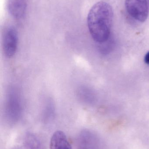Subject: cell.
<instances>
[{
    "instance_id": "6da1fadb",
    "label": "cell",
    "mask_w": 149,
    "mask_h": 149,
    "mask_svg": "<svg viewBox=\"0 0 149 149\" xmlns=\"http://www.w3.org/2000/svg\"><path fill=\"white\" fill-rule=\"evenodd\" d=\"M113 19L112 6L103 1L98 2L91 8L87 17L89 32L98 43L107 41L110 36Z\"/></svg>"
},
{
    "instance_id": "7a4b0ae2",
    "label": "cell",
    "mask_w": 149,
    "mask_h": 149,
    "mask_svg": "<svg viewBox=\"0 0 149 149\" xmlns=\"http://www.w3.org/2000/svg\"><path fill=\"white\" fill-rule=\"evenodd\" d=\"M20 94L16 88L10 89L6 100L5 113L7 120L11 123L18 121L22 113V102Z\"/></svg>"
},
{
    "instance_id": "3957f363",
    "label": "cell",
    "mask_w": 149,
    "mask_h": 149,
    "mask_svg": "<svg viewBox=\"0 0 149 149\" xmlns=\"http://www.w3.org/2000/svg\"><path fill=\"white\" fill-rule=\"evenodd\" d=\"M126 10L129 15L140 22H143L148 19L149 7L147 0H126Z\"/></svg>"
},
{
    "instance_id": "277c9868",
    "label": "cell",
    "mask_w": 149,
    "mask_h": 149,
    "mask_svg": "<svg viewBox=\"0 0 149 149\" xmlns=\"http://www.w3.org/2000/svg\"><path fill=\"white\" fill-rule=\"evenodd\" d=\"M17 39V33L14 28H8L5 31L3 37V48L4 54L7 57H12L15 54Z\"/></svg>"
},
{
    "instance_id": "5b68a950",
    "label": "cell",
    "mask_w": 149,
    "mask_h": 149,
    "mask_svg": "<svg viewBox=\"0 0 149 149\" xmlns=\"http://www.w3.org/2000/svg\"><path fill=\"white\" fill-rule=\"evenodd\" d=\"M50 149H73L65 134L60 130L56 131L50 141Z\"/></svg>"
},
{
    "instance_id": "8992f818",
    "label": "cell",
    "mask_w": 149,
    "mask_h": 149,
    "mask_svg": "<svg viewBox=\"0 0 149 149\" xmlns=\"http://www.w3.org/2000/svg\"><path fill=\"white\" fill-rule=\"evenodd\" d=\"M24 143L28 149H44L37 136L31 133L26 134L24 136Z\"/></svg>"
},
{
    "instance_id": "52a82bcc",
    "label": "cell",
    "mask_w": 149,
    "mask_h": 149,
    "mask_svg": "<svg viewBox=\"0 0 149 149\" xmlns=\"http://www.w3.org/2000/svg\"><path fill=\"white\" fill-rule=\"evenodd\" d=\"M144 61L147 64L149 65V52L147 53L144 58Z\"/></svg>"
}]
</instances>
